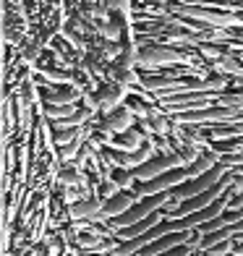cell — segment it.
Segmentation results:
<instances>
[{"instance_id":"cell-1","label":"cell","mask_w":243,"mask_h":256,"mask_svg":"<svg viewBox=\"0 0 243 256\" xmlns=\"http://www.w3.org/2000/svg\"><path fill=\"white\" fill-rule=\"evenodd\" d=\"M123 206H128V199H126V196H118V199H112V202H110V206H108V214H118Z\"/></svg>"}]
</instances>
